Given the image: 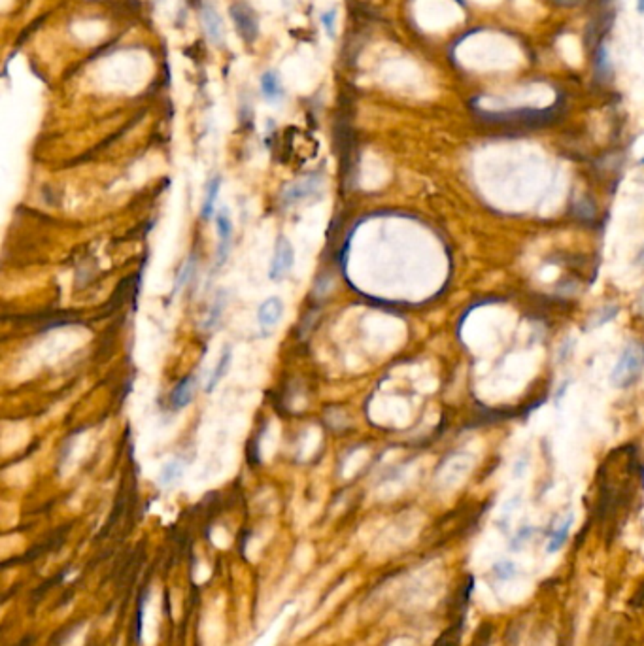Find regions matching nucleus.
Returning <instances> with one entry per match:
<instances>
[{
	"mask_svg": "<svg viewBox=\"0 0 644 646\" xmlns=\"http://www.w3.org/2000/svg\"><path fill=\"white\" fill-rule=\"evenodd\" d=\"M644 370V346L638 343H629L622 352L611 373V384L614 388L624 389L633 386Z\"/></svg>",
	"mask_w": 644,
	"mask_h": 646,
	"instance_id": "f257e3e1",
	"label": "nucleus"
},
{
	"mask_svg": "<svg viewBox=\"0 0 644 646\" xmlns=\"http://www.w3.org/2000/svg\"><path fill=\"white\" fill-rule=\"evenodd\" d=\"M229 13H231V20L240 38L248 44H253L259 34V23L251 6H248L246 2H234L229 8Z\"/></svg>",
	"mask_w": 644,
	"mask_h": 646,
	"instance_id": "f03ea898",
	"label": "nucleus"
},
{
	"mask_svg": "<svg viewBox=\"0 0 644 646\" xmlns=\"http://www.w3.org/2000/svg\"><path fill=\"white\" fill-rule=\"evenodd\" d=\"M322 188V178L317 174H310L304 176L301 180L293 181L290 186H285L282 195H280V201L284 206H293L297 202L306 201L310 197H314V195L320 191Z\"/></svg>",
	"mask_w": 644,
	"mask_h": 646,
	"instance_id": "7ed1b4c3",
	"label": "nucleus"
},
{
	"mask_svg": "<svg viewBox=\"0 0 644 646\" xmlns=\"http://www.w3.org/2000/svg\"><path fill=\"white\" fill-rule=\"evenodd\" d=\"M295 263V250L285 236H278L274 255H272L271 266H269V278L280 280L285 272L291 271V266Z\"/></svg>",
	"mask_w": 644,
	"mask_h": 646,
	"instance_id": "20e7f679",
	"label": "nucleus"
},
{
	"mask_svg": "<svg viewBox=\"0 0 644 646\" xmlns=\"http://www.w3.org/2000/svg\"><path fill=\"white\" fill-rule=\"evenodd\" d=\"M216 229H218V266H223L229 259L232 246V221L225 206L219 208L216 213Z\"/></svg>",
	"mask_w": 644,
	"mask_h": 646,
	"instance_id": "39448f33",
	"label": "nucleus"
},
{
	"mask_svg": "<svg viewBox=\"0 0 644 646\" xmlns=\"http://www.w3.org/2000/svg\"><path fill=\"white\" fill-rule=\"evenodd\" d=\"M282 316H284V301L280 297L267 299L257 310V323L261 333L271 335Z\"/></svg>",
	"mask_w": 644,
	"mask_h": 646,
	"instance_id": "423d86ee",
	"label": "nucleus"
},
{
	"mask_svg": "<svg viewBox=\"0 0 644 646\" xmlns=\"http://www.w3.org/2000/svg\"><path fill=\"white\" fill-rule=\"evenodd\" d=\"M200 13H202V25H204V31H207L210 42L216 45L223 44L225 29H223V21L219 17L216 6H214L212 2L204 0L202 8H200Z\"/></svg>",
	"mask_w": 644,
	"mask_h": 646,
	"instance_id": "0eeeda50",
	"label": "nucleus"
},
{
	"mask_svg": "<svg viewBox=\"0 0 644 646\" xmlns=\"http://www.w3.org/2000/svg\"><path fill=\"white\" fill-rule=\"evenodd\" d=\"M195 388H197V376H187L181 382H178L176 388L172 389V393H170V399H168L172 410H181L193 401Z\"/></svg>",
	"mask_w": 644,
	"mask_h": 646,
	"instance_id": "6e6552de",
	"label": "nucleus"
},
{
	"mask_svg": "<svg viewBox=\"0 0 644 646\" xmlns=\"http://www.w3.org/2000/svg\"><path fill=\"white\" fill-rule=\"evenodd\" d=\"M261 95L267 103L278 104L284 98V85L278 76V72L267 70L261 76Z\"/></svg>",
	"mask_w": 644,
	"mask_h": 646,
	"instance_id": "1a4fd4ad",
	"label": "nucleus"
},
{
	"mask_svg": "<svg viewBox=\"0 0 644 646\" xmlns=\"http://www.w3.org/2000/svg\"><path fill=\"white\" fill-rule=\"evenodd\" d=\"M231 361H232V350H231V346H227V348L223 350L221 357H219L218 365L214 367L212 375H210V378H208V384H207L208 393L218 388L219 382L225 378V375L229 373V367H231Z\"/></svg>",
	"mask_w": 644,
	"mask_h": 646,
	"instance_id": "9d476101",
	"label": "nucleus"
},
{
	"mask_svg": "<svg viewBox=\"0 0 644 646\" xmlns=\"http://www.w3.org/2000/svg\"><path fill=\"white\" fill-rule=\"evenodd\" d=\"M227 306V293L223 290H219L216 293V297H214L212 304H210V310H208V316L204 320V329H216L218 327V323L221 322V317H223V312H225Z\"/></svg>",
	"mask_w": 644,
	"mask_h": 646,
	"instance_id": "9b49d317",
	"label": "nucleus"
},
{
	"mask_svg": "<svg viewBox=\"0 0 644 646\" xmlns=\"http://www.w3.org/2000/svg\"><path fill=\"white\" fill-rule=\"evenodd\" d=\"M219 189H221V176H214L212 180L208 181L207 195H204V202H202V212H200L204 220H210V218H212L214 206H216V201H218Z\"/></svg>",
	"mask_w": 644,
	"mask_h": 646,
	"instance_id": "f8f14e48",
	"label": "nucleus"
},
{
	"mask_svg": "<svg viewBox=\"0 0 644 646\" xmlns=\"http://www.w3.org/2000/svg\"><path fill=\"white\" fill-rule=\"evenodd\" d=\"M571 525H573V514L569 518H565V522L557 527V529L552 531V536H550V541L546 544V552L548 554H554L557 550H561V546L567 543V536L569 531H571Z\"/></svg>",
	"mask_w": 644,
	"mask_h": 646,
	"instance_id": "ddd939ff",
	"label": "nucleus"
},
{
	"mask_svg": "<svg viewBox=\"0 0 644 646\" xmlns=\"http://www.w3.org/2000/svg\"><path fill=\"white\" fill-rule=\"evenodd\" d=\"M618 306L616 304H608V306H603V308H597V312L590 317V325H587V329H593V327H601V325H605L611 320L618 316Z\"/></svg>",
	"mask_w": 644,
	"mask_h": 646,
	"instance_id": "4468645a",
	"label": "nucleus"
},
{
	"mask_svg": "<svg viewBox=\"0 0 644 646\" xmlns=\"http://www.w3.org/2000/svg\"><path fill=\"white\" fill-rule=\"evenodd\" d=\"M193 272H195V255H189V257L186 259V263L181 265L178 276H176L174 290H172V293H178L181 287H186L187 282H189L191 276H193Z\"/></svg>",
	"mask_w": 644,
	"mask_h": 646,
	"instance_id": "2eb2a0df",
	"label": "nucleus"
},
{
	"mask_svg": "<svg viewBox=\"0 0 644 646\" xmlns=\"http://www.w3.org/2000/svg\"><path fill=\"white\" fill-rule=\"evenodd\" d=\"M516 565L514 562H510V559H502L493 567V575L499 578V580H510V578H514L516 576Z\"/></svg>",
	"mask_w": 644,
	"mask_h": 646,
	"instance_id": "dca6fc26",
	"label": "nucleus"
},
{
	"mask_svg": "<svg viewBox=\"0 0 644 646\" xmlns=\"http://www.w3.org/2000/svg\"><path fill=\"white\" fill-rule=\"evenodd\" d=\"M180 474H181V463H180V461H170V463H168V465H165V469H163L161 482L165 486L172 484V482H174V480L178 479Z\"/></svg>",
	"mask_w": 644,
	"mask_h": 646,
	"instance_id": "f3484780",
	"label": "nucleus"
},
{
	"mask_svg": "<svg viewBox=\"0 0 644 646\" xmlns=\"http://www.w3.org/2000/svg\"><path fill=\"white\" fill-rule=\"evenodd\" d=\"M322 23L325 27V33L329 38H335L336 36V12L335 10H329V12L322 13Z\"/></svg>",
	"mask_w": 644,
	"mask_h": 646,
	"instance_id": "a211bd4d",
	"label": "nucleus"
},
{
	"mask_svg": "<svg viewBox=\"0 0 644 646\" xmlns=\"http://www.w3.org/2000/svg\"><path fill=\"white\" fill-rule=\"evenodd\" d=\"M637 265L644 266V246L641 248V252H638V255H637Z\"/></svg>",
	"mask_w": 644,
	"mask_h": 646,
	"instance_id": "6ab92c4d",
	"label": "nucleus"
},
{
	"mask_svg": "<svg viewBox=\"0 0 644 646\" xmlns=\"http://www.w3.org/2000/svg\"><path fill=\"white\" fill-rule=\"evenodd\" d=\"M637 10L641 13H644V0H637Z\"/></svg>",
	"mask_w": 644,
	"mask_h": 646,
	"instance_id": "aec40b11",
	"label": "nucleus"
},
{
	"mask_svg": "<svg viewBox=\"0 0 644 646\" xmlns=\"http://www.w3.org/2000/svg\"><path fill=\"white\" fill-rule=\"evenodd\" d=\"M641 303H643V310H644V293H643V297H641Z\"/></svg>",
	"mask_w": 644,
	"mask_h": 646,
	"instance_id": "412c9836",
	"label": "nucleus"
}]
</instances>
